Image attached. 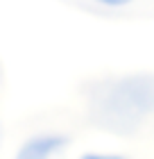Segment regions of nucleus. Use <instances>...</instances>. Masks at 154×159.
<instances>
[{"mask_svg":"<svg viewBox=\"0 0 154 159\" xmlns=\"http://www.w3.org/2000/svg\"><path fill=\"white\" fill-rule=\"evenodd\" d=\"M154 111V77L122 75L89 89V116L113 134H134Z\"/></svg>","mask_w":154,"mask_h":159,"instance_id":"f257e3e1","label":"nucleus"},{"mask_svg":"<svg viewBox=\"0 0 154 159\" xmlns=\"http://www.w3.org/2000/svg\"><path fill=\"white\" fill-rule=\"evenodd\" d=\"M66 136L59 134H43V136H32L25 141V146L18 150V159H48L64 152L66 148Z\"/></svg>","mask_w":154,"mask_h":159,"instance_id":"f03ea898","label":"nucleus"},{"mask_svg":"<svg viewBox=\"0 0 154 159\" xmlns=\"http://www.w3.org/2000/svg\"><path fill=\"white\" fill-rule=\"evenodd\" d=\"M95 2H100L104 7H125V5L134 2V0H95Z\"/></svg>","mask_w":154,"mask_h":159,"instance_id":"7ed1b4c3","label":"nucleus"}]
</instances>
